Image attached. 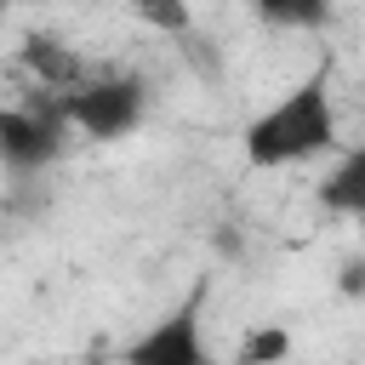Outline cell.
<instances>
[{
    "label": "cell",
    "mask_w": 365,
    "mask_h": 365,
    "mask_svg": "<svg viewBox=\"0 0 365 365\" xmlns=\"http://www.w3.org/2000/svg\"><path fill=\"white\" fill-rule=\"evenodd\" d=\"M331 143H336V114H331V86L319 68V74L297 80L274 108H262L245 125V165L251 171H285V165L325 154Z\"/></svg>",
    "instance_id": "1"
},
{
    "label": "cell",
    "mask_w": 365,
    "mask_h": 365,
    "mask_svg": "<svg viewBox=\"0 0 365 365\" xmlns=\"http://www.w3.org/2000/svg\"><path fill=\"white\" fill-rule=\"evenodd\" d=\"M51 108H57V120H63L68 131H80V137H91V143H120L125 131L143 125V114H148V86H143V80H125V74H114V80H91V74H86L80 86L57 91Z\"/></svg>",
    "instance_id": "2"
},
{
    "label": "cell",
    "mask_w": 365,
    "mask_h": 365,
    "mask_svg": "<svg viewBox=\"0 0 365 365\" xmlns=\"http://www.w3.org/2000/svg\"><path fill=\"white\" fill-rule=\"evenodd\" d=\"M120 365H211V342H205V279L165 308L143 336H131L120 348Z\"/></svg>",
    "instance_id": "3"
},
{
    "label": "cell",
    "mask_w": 365,
    "mask_h": 365,
    "mask_svg": "<svg viewBox=\"0 0 365 365\" xmlns=\"http://www.w3.org/2000/svg\"><path fill=\"white\" fill-rule=\"evenodd\" d=\"M63 120L57 108H0V160L11 171H46L63 154Z\"/></svg>",
    "instance_id": "4"
},
{
    "label": "cell",
    "mask_w": 365,
    "mask_h": 365,
    "mask_svg": "<svg viewBox=\"0 0 365 365\" xmlns=\"http://www.w3.org/2000/svg\"><path fill=\"white\" fill-rule=\"evenodd\" d=\"M17 57H23V68H29L46 91H68V86H80V80H86L80 51H74V46H63V40H51V34H29Z\"/></svg>",
    "instance_id": "5"
},
{
    "label": "cell",
    "mask_w": 365,
    "mask_h": 365,
    "mask_svg": "<svg viewBox=\"0 0 365 365\" xmlns=\"http://www.w3.org/2000/svg\"><path fill=\"white\" fill-rule=\"evenodd\" d=\"M319 205L336 217H359L365 211V148H348L342 165L319 182Z\"/></svg>",
    "instance_id": "6"
},
{
    "label": "cell",
    "mask_w": 365,
    "mask_h": 365,
    "mask_svg": "<svg viewBox=\"0 0 365 365\" xmlns=\"http://www.w3.org/2000/svg\"><path fill=\"white\" fill-rule=\"evenodd\" d=\"M285 359H291V331L274 325V319L251 325L240 336V348H234V365H285Z\"/></svg>",
    "instance_id": "7"
},
{
    "label": "cell",
    "mask_w": 365,
    "mask_h": 365,
    "mask_svg": "<svg viewBox=\"0 0 365 365\" xmlns=\"http://www.w3.org/2000/svg\"><path fill=\"white\" fill-rule=\"evenodd\" d=\"M251 6L274 29H325L331 23V0H251Z\"/></svg>",
    "instance_id": "8"
},
{
    "label": "cell",
    "mask_w": 365,
    "mask_h": 365,
    "mask_svg": "<svg viewBox=\"0 0 365 365\" xmlns=\"http://www.w3.org/2000/svg\"><path fill=\"white\" fill-rule=\"evenodd\" d=\"M131 17H137V23H148V29H160V34H177V40L194 29L188 0H131Z\"/></svg>",
    "instance_id": "9"
}]
</instances>
